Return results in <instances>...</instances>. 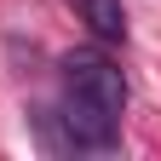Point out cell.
<instances>
[{"instance_id": "6da1fadb", "label": "cell", "mask_w": 161, "mask_h": 161, "mask_svg": "<svg viewBox=\"0 0 161 161\" xmlns=\"http://www.w3.org/2000/svg\"><path fill=\"white\" fill-rule=\"evenodd\" d=\"M121 115H127V75L104 52L80 46L64 58V92H58V138L64 150H92L104 155L121 144Z\"/></svg>"}, {"instance_id": "7a4b0ae2", "label": "cell", "mask_w": 161, "mask_h": 161, "mask_svg": "<svg viewBox=\"0 0 161 161\" xmlns=\"http://www.w3.org/2000/svg\"><path fill=\"white\" fill-rule=\"evenodd\" d=\"M69 6L98 40H127V6L121 0H69Z\"/></svg>"}]
</instances>
